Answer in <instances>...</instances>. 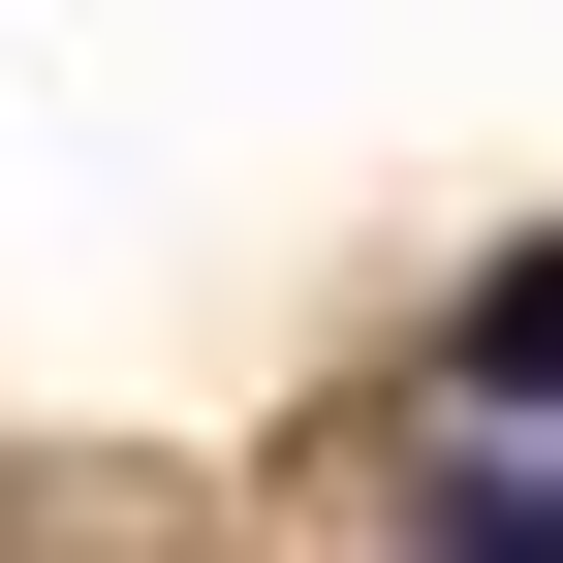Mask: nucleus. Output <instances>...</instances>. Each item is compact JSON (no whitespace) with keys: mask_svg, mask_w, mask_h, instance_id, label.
<instances>
[{"mask_svg":"<svg viewBox=\"0 0 563 563\" xmlns=\"http://www.w3.org/2000/svg\"><path fill=\"white\" fill-rule=\"evenodd\" d=\"M439 563H563V470H470V501H439Z\"/></svg>","mask_w":563,"mask_h":563,"instance_id":"2","label":"nucleus"},{"mask_svg":"<svg viewBox=\"0 0 563 563\" xmlns=\"http://www.w3.org/2000/svg\"><path fill=\"white\" fill-rule=\"evenodd\" d=\"M470 407H563V251H501V282H470Z\"/></svg>","mask_w":563,"mask_h":563,"instance_id":"1","label":"nucleus"}]
</instances>
